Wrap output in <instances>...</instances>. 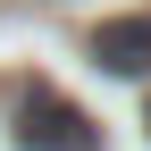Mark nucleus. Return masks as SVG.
<instances>
[{
    "label": "nucleus",
    "instance_id": "nucleus-1",
    "mask_svg": "<svg viewBox=\"0 0 151 151\" xmlns=\"http://www.w3.org/2000/svg\"><path fill=\"white\" fill-rule=\"evenodd\" d=\"M17 143H25V151H101L92 118L76 101H59V92H42V84L17 101Z\"/></svg>",
    "mask_w": 151,
    "mask_h": 151
},
{
    "label": "nucleus",
    "instance_id": "nucleus-2",
    "mask_svg": "<svg viewBox=\"0 0 151 151\" xmlns=\"http://www.w3.org/2000/svg\"><path fill=\"white\" fill-rule=\"evenodd\" d=\"M92 59L109 76H151V17H101L92 25Z\"/></svg>",
    "mask_w": 151,
    "mask_h": 151
}]
</instances>
